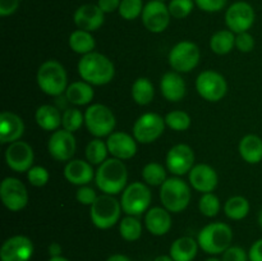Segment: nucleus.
Wrapping results in <instances>:
<instances>
[{
  "instance_id": "nucleus-1",
  "label": "nucleus",
  "mask_w": 262,
  "mask_h": 261,
  "mask_svg": "<svg viewBox=\"0 0 262 261\" xmlns=\"http://www.w3.org/2000/svg\"><path fill=\"white\" fill-rule=\"evenodd\" d=\"M78 73L81 78L92 86H104L107 84L115 74L113 61L107 56L100 53L86 54L78 61Z\"/></svg>"
},
{
  "instance_id": "nucleus-2",
  "label": "nucleus",
  "mask_w": 262,
  "mask_h": 261,
  "mask_svg": "<svg viewBox=\"0 0 262 261\" xmlns=\"http://www.w3.org/2000/svg\"><path fill=\"white\" fill-rule=\"evenodd\" d=\"M95 181L100 191L106 194H118L127 187V166L119 159H106L95 174Z\"/></svg>"
},
{
  "instance_id": "nucleus-3",
  "label": "nucleus",
  "mask_w": 262,
  "mask_h": 261,
  "mask_svg": "<svg viewBox=\"0 0 262 261\" xmlns=\"http://www.w3.org/2000/svg\"><path fill=\"white\" fill-rule=\"evenodd\" d=\"M233 230L225 223H210L200 230L197 242L200 248L209 255L224 253L232 246Z\"/></svg>"
},
{
  "instance_id": "nucleus-4",
  "label": "nucleus",
  "mask_w": 262,
  "mask_h": 261,
  "mask_svg": "<svg viewBox=\"0 0 262 261\" xmlns=\"http://www.w3.org/2000/svg\"><path fill=\"white\" fill-rule=\"evenodd\" d=\"M36 81L41 91L49 96H60L68 89V76L66 68L54 59L41 64Z\"/></svg>"
},
{
  "instance_id": "nucleus-5",
  "label": "nucleus",
  "mask_w": 262,
  "mask_h": 261,
  "mask_svg": "<svg viewBox=\"0 0 262 261\" xmlns=\"http://www.w3.org/2000/svg\"><path fill=\"white\" fill-rule=\"evenodd\" d=\"M122 210V205L113 194L104 193L97 196L90 210L92 224L99 229H110L119 222Z\"/></svg>"
},
{
  "instance_id": "nucleus-6",
  "label": "nucleus",
  "mask_w": 262,
  "mask_h": 261,
  "mask_svg": "<svg viewBox=\"0 0 262 261\" xmlns=\"http://www.w3.org/2000/svg\"><path fill=\"white\" fill-rule=\"evenodd\" d=\"M160 200L168 211L181 212L189 205L191 189L181 178H169L160 186Z\"/></svg>"
},
{
  "instance_id": "nucleus-7",
  "label": "nucleus",
  "mask_w": 262,
  "mask_h": 261,
  "mask_svg": "<svg viewBox=\"0 0 262 261\" xmlns=\"http://www.w3.org/2000/svg\"><path fill=\"white\" fill-rule=\"evenodd\" d=\"M84 124L92 136L100 138L112 135L117 122L109 107L102 104H92L84 113Z\"/></svg>"
},
{
  "instance_id": "nucleus-8",
  "label": "nucleus",
  "mask_w": 262,
  "mask_h": 261,
  "mask_svg": "<svg viewBox=\"0 0 262 261\" xmlns=\"http://www.w3.org/2000/svg\"><path fill=\"white\" fill-rule=\"evenodd\" d=\"M151 202V191L146 184L133 182L124 188L120 199L123 211L127 215L138 216L148 209Z\"/></svg>"
},
{
  "instance_id": "nucleus-9",
  "label": "nucleus",
  "mask_w": 262,
  "mask_h": 261,
  "mask_svg": "<svg viewBox=\"0 0 262 261\" xmlns=\"http://www.w3.org/2000/svg\"><path fill=\"white\" fill-rule=\"evenodd\" d=\"M199 46L191 41H181L169 53V64L178 73H188L200 61Z\"/></svg>"
},
{
  "instance_id": "nucleus-10",
  "label": "nucleus",
  "mask_w": 262,
  "mask_h": 261,
  "mask_svg": "<svg viewBox=\"0 0 262 261\" xmlns=\"http://www.w3.org/2000/svg\"><path fill=\"white\" fill-rule=\"evenodd\" d=\"M197 92L210 102L220 101L227 95L228 83L224 77L215 71H204L196 79Z\"/></svg>"
},
{
  "instance_id": "nucleus-11",
  "label": "nucleus",
  "mask_w": 262,
  "mask_h": 261,
  "mask_svg": "<svg viewBox=\"0 0 262 261\" xmlns=\"http://www.w3.org/2000/svg\"><path fill=\"white\" fill-rule=\"evenodd\" d=\"M165 119L156 113H145L133 125V137L141 143H152L165 130Z\"/></svg>"
},
{
  "instance_id": "nucleus-12",
  "label": "nucleus",
  "mask_w": 262,
  "mask_h": 261,
  "mask_svg": "<svg viewBox=\"0 0 262 261\" xmlns=\"http://www.w3.org/2000/svg\"><path fill=\"white\" fill-rule=\"evenodd\" d=\"M0 197L10 211H20L28 204V192L25 184L14 177H7L0 184Z\"/></svg>"
},
{
  "instance_id": "nucleus-13",
  "label": "nucleus",
  "mask_w": 262,
  "mask_h": 261,
  "mask_svg": "<svg viewBox=\"0 0 262 261\" xmlns=\"http://www.w3.org/2000/svg\"><path fill=\"white\" fill-rule=\"evenodd\" d=\"M256 19L255 9L246 2H237L228 8L225 13V23L234 33L248 32Z\"/></svg>"
},
{
  "instance_id": "nucleus-14",
  "label": "nucleus",
  "mask_w": 262,
  "mask_h": 261,
  "mask_svg": "<svg viewBox=\"0 0 262 261\" xmlns=\"http://www.w3.org/2000/svg\"><path fill=\"white\" fill-rule=\"evenodd\" d=\"M170 12L164 2L151 0L143 8L141 18L147 31L152 33H161L168 28L170 23Z\"/></svg>"
},
{
  "instance_id": "nucleus-15",
  "label": "nucleus",
  "mask_w": 262,
  "mask_h": 261,
  "mask_svg": "<svg viewBox=\"0 0 262 261\" xmlns=\"http://www.w3.org/2000/svg\"><path fill=\"white\" fill-rule=\"evenodd\" d=\"M33 243L26 235H13L0 248L2 261H30L33 256Z\"/></svg>"
},
{
  "instance_id": "nucleus-16",
  "label": "nucleus",
  "mask_w": 262,
  "mask_h": 261,
  "mask_svg": "<svg viewBox=\"0 0 262 261\" xmlns=\"http://www.w3.org/2000/svg\"><path fill=\"white\" fill-rule=\"evenodd\" d=\"M77 142L73 133L67 129L54 130L48 142V150L51 158L58 161H69L76 153Z\"/></svg>"
},
{
  "instance_id": "nucleus-17",
  "label": "nucleus",
  "mask_w": 262,
  "mask_h": 261,
  "mask_svg": "<svg viewBox=\"0 0 262 261\" xmlns=\"http://www.w3.org/2000/svg\"><path fill=\"white\" fill-rule=\"evenodd\" d=\"M33 159H35V154H33L32 147L25 141L18 140L9 143L5 151L7 165L17 173L30 170L32 168Z\"/></svg>"
},
{
  "instance_id": "nucleus-18",
  "label": "nucleus",
  "mask_w": 262,
  "mask_h": 261,
  "mask_svg": "<svg viewBox=\"0 0 262 261\" xmlns=\"http://www.w3.org/2000/svg\"><path fill=\"white\" fill-rule=\"evenodd\" d=\"M166 168L174 176H184L194 166V153L186 143L173 146L166 154Z\"/></svg>"
},
{
  "instance_id": "nucleus-19",
  "label": "nucleus",
  "mask_w": 262,
  "mask_h": 261,
  "mask_svg": "<svg viewBox=\"0 0 262 261\" xmlns=\"http://www.w3.org/2000/svg\"><path fill=\"white\" fill-rule=\"evenodd\" d=\"M105 13L97 4H83L74 12L73 20L78 30L94 31L99 30L105 20Z\"/></svg>"
},
{
  "instance_id": "nucleus-20",
  "label": "nucleus",
  "mask_w": 262,
  "mask_h": 261,
  "mask_svg": "<svg viewBox=\"0 0 262 261\" xmlns=\"http://www.w3.org/2000/svg\"><path fill=\"white\" fill-rule=\"evenodd\" d=\"M107 150L113 158L119 160L132 159L137 153L136 138L125 132H113L106 141Z\"/></svg>"
},
{
  "instance_id": "nucleus-21",
  "label": "nucleus",
  "mask_w": 262,
  "mask_h": 261,
  "mask_svg": "<svg viewBox=\"0 0 262 261\" xmlns=\"http://www.w3.org/2000/svg\"><path fill=\"white\" fill-rule=\"evenodd\" d=\"M217 173L207 164H197L189 171V182L196 191L202 193L212 192L217 187Z\"/></svg>"
},
{
  "instance_id": "nucleus-22",
  "label": "nucleus",
  "mask_w": 262,
  "mask_h": 261,
  "mask_svg": "<svg viewBox=\"0 0 262 261\" xmlns=\"http://www.w3.org/2000/svg\"><path fill=\"white\" fill-rule=\"evenodd\" d=\"M25 133V123L22 118L12 112L0 114V142L12 143L19 140Z\"/></svg>"
},
{
  "instance_id": "nucleus-23",
  "label": "nucleus",
  "mask_w": 262,
  "mask_h": 261,
  "mask_svg": "<svg viewBox=\"0 0 262 261\" xmlns=\"http://www.w3.org/2000/svg\"><path fill=\"white\" fill-rule=\"evenodd\" d=\"M64 177L67 181L76 186H86L95 177V171L92 169V164L89 161L74 159L67 163L64 168Z\"/></svg>"
},
{
  "instance_id": "nucleus-24",
  "label": "nucleus",
  "mask_w": 262,
  "mask_h": 261,
  "mask_svg": "<svg viewBox=\"0 0 262 261\" xmlns=\"http://www.w3.org/2000/svg\"><path fill=\"white\" fill-rule=\"evenodd\" d=\"M170 211L165 207H152L146 212L145 225L148 232L152 235L160 237L166 234L171 228V216L169 214Z\"/></svg>"
},
{
  "instance_id": "nucleus-25",
  "label": "nucleus",
  "mask_w": 262,
  "mask_h": 261,
  "mask_svg": "<svg viewBox=\"0 0 262 261\" xmlns=\"http://www.w3.org/2000/svg\"><path fill=\"white\" fill-rule=\"evenodd\" d=\"M160 90L168 101L178 102L186 95V82L178 72H168L161 77Z\"/></svg>"
},
{
  "instance_id": "nucleus-26",
  "label": "nucleus",
  "mask_w": 262,
  "mask_h": 261,
  "mask_svg": "<svg viewBox=\"0 0 262 261\" xmlns=\"http://www.w3.org/2000/svg\"><path fill=\"white\" fill-rule=\"evenodd\" d=\"M199 247V242L192 237H181L171 243L169 255L174 261H193Z\"/></svg>"
},
{
  "instance_id": "nucleus-27",
  "label": "nucleus",
  "mask_w": 262,
  "mask_h": 261,
  "mask_svg": "<svg viewBox=\"0 0 262 261\" xmlns=\"http://www.w3.org/2000/svg\"><path fill=\"white\" fill-rule=\"evenodd\" d=\"M239 154L248 164H258L262 161V138L256 135H247L241 140Z\"/></svg>"
},
{
  "instance_id": "nucleus-28",
  "label": "nucleus",
  "mask_w": 262,
  "mask_h": 261,
  "mask_svg": "<svg viewBox=\"0 0 262 261\" xmlns=\"http://www.w3.org/2000/svg\"><path fill=\"white\" fill-rule=\"evenodd\" d=\"M66 96L71 104L81 106V105H87L92 101L95 92L92 84L84 81H77L69 84L66 91Z\"/></svg>"
},
{
  "instance_id": "nucleus-29",
  "label": "nucleus",
  "mask_w": 262,
  "mask_h": 261,
  "mask_svg": "<svg viewBox=\"0 0 262 261\" xmlns=\"http://www.w3.org/2000/svg\"><path fill=\"white\" fill-rule=\"evenodd\" d=\"M36 123L38 127L45 130H58L61 125L63 115L60 114L58 109L53 105H41L35 114Z\"/></svg>"
},
{
  "instance_id": "nucleus-30",
  "label": "nucleus",
  "mask_w": 262,
  "mask_h": 261,
  "mask_svg": "<svg viewBox=\"0 0 262 261\" xmlns=\"http://www.w3.org/2000/svg\"><path fill=\"white\" fill-rule=\"evenodd\" d=\"M69 48L77 54L81 55H86L94 51L95 45V38L91 35V32L83 30H76L74 32L71 33L69 36Z\"/></svg>"
},
{
  "instance_id": "nucleus-31",
  "label": "nucleus",
  "mask_w": 262,
  "mask_h": 261,
  "mask_svg": "<svg viewBox=\"0 0 262 261\" xmlns=\"http://www.w3.org/2000/svg\"><path fill=\"white\" fill-rule=\"evenodd\" d=\"M235 46L234 32L230 30H222L215 32L210 38V48L217 55H225L230 53Z\"/></svg>"
},
{
  "instance_id": "nucleus-32",
  "label": "nucleus",
  "mask_w": 262,
  "mask_h": 261,
  "mask_svg": "<svg viewBox=\"0 0 262 261\" xmlns=\"http://www.w3.org/2000/svg\"><path fill=\"white\" fill-rule=\"evenodd\" d=\"M155 96V89L152 82L146 77H140L132 84V97L138 105H148Z\"/></svg>"
},
{
  "instance_id": "nucleus-33",
  "label": "nucleus",
  "mask_w": 262,
  "mask_h": 261,
  "mask_svg": "<svg viewBox=\"0 0 262 261\" xmlns=\"http://www.w3.org/2000/svg\"><path fill=\"white\" fill-rule=\"evenodd\" d=\"M224 212L229 219L242 220L250 212V202L243 196H233L225 202Z\"/></svg>"
},
{
  "instance_id": "nucleus-34",
  "label": "nucleus",
  "mask_w": 262,
  "mask_h": 261,
  "mask_svg": "<svg viewBox=\"0 0 262 261\" xmlns=\"http://www.w3.org/2000/svg\"><path fill=\"white\" fill-rule=\"evenodd\" d=\"M119 233L120 237L128 242H135L138 241L142 235V224L140 220L132 215H127L123 217L119 223Z\"/></svg>"
},
{
  "instance_id": "nucleus-35",
  "label": "nucleus",
  "mask_w": 262,
  "mask_h": 261,
  "mask_svg": "<svg viewBox=\"0 0 262 261\" xmlns=\"http://www.w3.org/2000/svg\"><path fill=\"white\" fill-rule=\"evenodd\" d=\"M107 153V145L100 138L90 141L86 146V159L92 165H101L106 160Z\"/></svg>"
},
{
  "instance_id": "nucleus-36",
  "label": "nucleus",
  "mask_w": 262,
  "mask_h": 261,
  "mask_svg": "<svg viewBox=\"0 0 262 261\" xmlns=\"http://www.w3.org/2000/svg\"><path fill=\"white\" fill-rule=\"evenodd\" d=\"M142 177L150 186H161L166 181V170L161 164L152 161L143 166Z\"/></svg>"
},
{
  "instance_id": "nucleus-37",
  "label": "nucleus",
  "mask_w": 262,
  "mask_h": 261,
  "mask_svg": "<svg viewBox=\"0 0 262 261\" xmlns=\"http://www.w3.org/2000/svg\"><path fill=\"white\" fill-rule=\"evenodd\" d=\"M165 124L173 130H187L191 127V117L183 110H173L165 117Z\"/></svg>"
},
{
  "instance_id": "nucleus-38",
  "label": "nucleus",
  "mask_w": 262,
  "mask_h": 261,
  "mask_svg": "<svg viewBox=\"0 0 262 261\" xmlns=\"http://www.w3.org/2000/svg\"><path fill=\"white\" fill-rule=\"evenodd\" d=\"M143 8L142 0H122L118 12L123 19L133 20L142 15Z\"/></svg>"
},
{
  "instance_id": "nucleus-39",
  "label": "nucleus",
  "mask_w": 262,
  "mask_h": 261,
  "mask_svg": "<svg viewBox=\"0 0 262 261\" xmlns=\"http://www.w3.org/2000/svg\"><path fill=\"white\" fill-rule=\"evenodd\" d=\"M199 209L202 215L207 217H214L219 214L220 210V200L216 194L212 192L209 193H204L202 197L200 199L199 202Z\"/></svg>"
},
{
  "instance_id": "nucleus-40",
  "label": "nucleus",
  "mask_w": 262,
  "mask_h": 261,
  "mask_svg": "<svg viewBox=\"0 0 262 261\" xmlns=\"http://www.w3.org/2000/svg\"><path fill=\"white\" fill-rule=\"evenodd\" d=\"M84 123V115L82 114L81 110L76 109H68L63 113V119H61V125H63V129L69 130V132H76L79 128L82 127V124Z\"/></svg>"
},
{
  "instance_id": "nucleus-41",
  "label": "nucleus",
  "mask_w": 262,
  "mask_h": 261,
  "mask_svg": "<svg viewBox=\"0 0 262 261\" xmlns=\"http://www.w3.org/2000/svg\"><path fill=\"white\" fill-rule=\"evenodd\" d=\"M193 0H171L168 5L170 15L177 19H183V18L188 17L193 10Z\"/></svg>"
},
{
  "instance_id": "nucleus-42",
  "label": "nucleus",
  "mask_w": 262,
  "mask_h": 261,
  "mask_svg": "<svg viewBox=\"0 0 262 261\" xmlns=\"http://www.w3.org/2000/svg\"><path fill=\"white\" fill-rule=\"evenodd\" d=\"M27 178L32 186L35 187H43L49 182V171L43 166H32L27 171Z\"/></svg>"
},
{
  "instance_id": "nucleus-43",
  "label": "nucleus",
  "mask_w": 262,
  "mask_h": 261,
  "mask_svg": "<svg viewBox=\"0 0 262 261\" xmlns=\"http://www.w3.org/2000/svg\"><path fill=\"white\" fill-rule=\"evenodd\" d=\"M235 46L242 53H250L255 48V38L248 32L237 33V36H235Z\"/></svg>"
},
{
  "instance_id": "nucleus-44",
  "label": "nucleus",
  "mask_w": 262,
  "mask_h": 261,
  "mask_svg": "<svg viewBox=\"0 0 262 261\" xmlns=\"http://www.w3.org/2000/svg\"><path fill=\"white\" fill-rule=\"evenodd\" d=\"M223 261H248V253L239 246H230L223 253Z\"/></svg>"
},
{
  "instance_id": "nucleus-45",
  "label": "nucleus",
  "mask_w": 262,
  "mask_h": 261,
  "mask_svg": "<svg viewBox=\"0 0 262 261\" xmlns=\"http://www.w3.org/2000/svg\"><path fill=\"white\" fill-rule=\"evenodd\" d=\"M76 199L79 204L87 205V206H91L97 199V194L95 192L94 188L87 186H81V188H78L76 194Z\"/></svg>"
},
{
  "instance_id": "nucleus-46",
  "label": "nucleus",
  "mask_w": 262,
  "mask_h": 261,
  "mask_svg": "<svg viewBox=\"0 0 262 261\" xmlns=\"http://www.w3.org/2000/svg\"><path fill=\"white\" fill-rule=\"evenodd\" d=\"M228 0H194L197 7L207 13L220 12L227 5Z\"/></svg>"
},
{
  "instance_id": "nucleus-47",
  "label": "nucleus",
  "mask_w": 262,
  "mask_h": 261,
  "mask_svg": "<svg viewBox=\"0 0 262 261\" xmlns=\"http://www.w3.org/2000/svg\"><path fill=\"white\" fill-rule=\"evenodd\" d=\"M20 0H0V15L8 17L15 13L19 7Z\"/></svg>"
},
{
  "instance_id": "nucleus-48",
  "label": "nucleus",
  "mask_w": 262,
  "mask_h": 261,
  "mask_svg": "<svg viewBox=\"0 0 262 261\" xmlns=\"http://www.w3.org/2000/svg\"><path fill=\"white\" fill-rule=\"evenodd\" d=\"M122 0H97V5L104 13H113L119 9Z\"/></svg>"
},
{
  "instance_id": "nucleus-49",
  "label": "nucleus",
  "mask_w": 262,
  "mask_h": 261,
  "mask_svg": "<svg viewBox=\"0 0 262 261\" xmlns=\"http://www.w3.org/2000/svg\"><path fill=\"white\" fill-rule=\"evenodd\" d=\"M248 258L250 261H262V238L251 246L248 251Z\"/></svg>"
},
{
  "instance_id": "nucleus-50",
  "label": "nucleus",
  "mask_w": 262,
  "mask_h": 261,
  "mask_svg": "<svg viewBox=\"0 0 262 261\" xmlns=\"http://www.w3.org/2000/svg\"><path fill=\"white\" fill-rule=\"evenodd\" d=\"M61 251H63V248H61V246L56 242L50 243L48 247V252H49V256H50V257L61 256Z\"/></svg>"
},
{
  "instance_id": "nucleus-51",
  "label": "nucleus",
  "mask_w": 262,
  "mask_h": 261,
  "mask_svg": "<svg viewBox=\"0 0 262 261\" xmlns=\"http://www.w3.org/2000/svg\"><path fill=\"white\" fill-rule=\"evenodd\" d=\"M106 261H132V260H130L128 256L122 255V253H115V255L109 256V257L106 258Z\"/></svg>"
},
{
  "instance_id": "nucleus-52",
  "label": "nucleus",
  "mask_w": 262,
  "mask_h": 261,
  "mask_svg": "<svg viewBox=\"0 0 262 261\" xmlns=\"http://www.w3.org/2000/svg\"><path fill=\"white\" fill-rule=\"evenodd\" d=\"M154 261H174V260L170 257V255H160L158 256Z\"/></svg>"
},
{
  "instance_id": "nucleus-53",
  "label": "nucleus",
  "mask_w": 262,
  "mask_h": 261,
  "mask_svg": "<svg viewBox=\"0 0 262 261\" xmlns=\"http://www.w3.org/2000/svg\"><path fill=\"white\" fill-rule=\"evenodd\" d=\"M48 261H69L68 258L64 256H56V257H50Z\"/></svg>"
},
{
  "instance_id": "nucleus-54",
  "label": "nucleus",
  "mask_w": 262,
  "mask_h": 261,
  "mask_svg": "<svg viewBox=\"0 0 262 261\" xmlns=\"http://www.w3.org/2000/svg\"><path fill=\"white\" fill-rule=\"evenodd\" d=\"M258 224H260V227L262 228V210L260 211V214H258Z\"/></svg>"
},
{
  "instance_id": "nucleus-55",
  "label": "nucleus",
  "mask_w": 262,
  "mask_h": 261,
  "mask_svg": "<svg viewBox=\"0 0 262 261\" xmlns=\"http://www.w3.org/2000/svg\"><path fill=\"white\" fill-rule=\"evenodd\" d=\"M205 261H223V260H219V258H216V257H209L207 260H205Z\"/></svg>"
},
{
  "instance_id": "nucleus-56",
  "label": "nucleus",
  "mask_w": 262,
  "mask_h": 261,
  "mask_svg": "<svg viewBox=\"0 0 262 261\" xmlns=\"http://www.w3.org/2000/svg\"><path fill=\"white\" fill-rule=\"evenodd\" d=\"M159 2H165V0H159Z\"/></svg>"
}]
</instances>
